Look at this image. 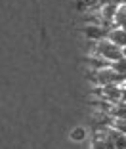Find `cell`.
I'll use <instances>...</instances> for the list:
<instances>
[{
	"label": "cell",
	"mask_w": 126,
	"mask_h": 149,
	"mask_svg": "<svg viewBox=\"0 0 126 149\" xmlns=\"http://www.w3.org/2000/svg\"><path fill=\"white\" fill-rule=\"evenodd\" d=\"M113 69L118 71L120 74H126V57H122V59L115 61V63H113Z\"/></svg>",
	"instance_id": "10"
},
{
	"label": "cell",
	"mask_w": 126,
	"mask_h": 149,
	"mask_svg": "<svg viewBox=\"0 0 126 149\" xmlns=\"http://www.w3.org/2000/svg\"><path fill=\"white\" fill-rule=\"evenodd\" d=\"M109 115L113 118H118V120H126V101H118L111 107Z\"/></svg>",
	"instance_id": "7"
},
{
	"label": "cell",
	"mask_w": 126,
	"mask_h": 149,
	"mask_svg": "<svg viewBox=\"0 0 126 149\" xmlns=\"http://www.w3.org/2000/svg\"><path fill=\"white\" fill-rule=\"evenodd\" d=\"M105 4H117V6H122L124 0H100V6H105Z\"/></svg>",
	"instance_id": "12"
},
{
	"label": "cell",
	"mask_w": 126,
	"mask_h": 149,
	"mask_svg": "<svg viewBox=\"0 0 126 149\" xmlns=\"http://www.w3.org/2000/svg\"><path fill=\"white\" fill-rule=\"evenodd\" d=\"M96 94L107 103H118L122 101V86L120 84H111V86H97Z\"/></svg>",
	"instance_id": "3"
},
{
	"label": "cell",
	"mask_w": 126,
	"mask_h": 149,
	"mask_svg": "<svg viewBox=\"0 0 126 149\" xmlns=\"http://www.w3.org/2000/svg\"><path fill=\"white\" fill-rule=\"evenodd\" d=\"M84 138H86V128H82V126H77L71 132V140L73 141H82Z\"/></svg>",
	"instance_id": "9"
},
{
	"label": "cell",
	"mask_w": 126,
	"mask_h": 149,
	"mask_svg": "<svg viewBox=\"0 0 126 149\" xmlns=\"http://www.w3.org/2000/svg\"><path fill=\"white\" fill-rule=\"evenodd\" d=\"M97 132L103 134V136L111 141L113 149H126V134H122L120 130L109 126V128H105V130H97Z\"/></svg>",
	"instance_id": "4"
},
{
	"label": "cell",
	"mask_w": 126,
	"mask_h": 149,
	"mask_svg": "<svg viewBox=\"0 0 126 149\" xmlns=\"http://www.w3.org/2000/svg\"><path fill=\"white\" fill-rule=\"evenodd\" d=\"M122 54H124V57H126V48H124V50H122Z\"/></svg>",
	"instance_id": "14"
},
{
	"label": "cell",
	"mask_w": 126,
	"mask_h": 149,
	"mask_svg": "<svg viewBox=\"0 0 126 149\" xmlns=\"http://www.w3.org/2000/svg\"><path fill=\"white\" fill-rule=\"evenodd\" d=\"M122 101H126V84H122Z\"/></svg>",
	"instance_id": "13"
},
{
	"label": "cell",
	"mask_w": 126,
	"mask_h": 149,
	"mask_svg": "<svg viewBox=\"0 0 126 149\" xmlns=\"http://www.w3.org/2000/svg\"><path fill=\"white\" fill-rule=\"evenodd\" d=\"M109 40L117 46H120L122 50L126 48V29H120V27H113L111 31H109Z\"/></svg>",
	"instance_id": "6"
},
{
	"label": "cell",
	"mask_w": 126,
	"mask_h": 149,
	"mask_svg": "<svg viewBox=\"0 0 126 149\" xmlns=\"http://www.w3.org/2000/svg\"><path fill=\"white\" fill-rule=\"evenodd\" d=\"M92 80L97 86H111V84H126V74H120L118 71L113 69V65L103 67V69L92 71Z\"/></svg>",
	"instance_id": "1"
},
{
	"label": "cell",
	"mask_w": 126,
	"mask_h": 149,
	"mask_svg": "<svg viewBox=\"0 0 126 149\" xmlns=\"http://www.w3.org/2000/svg\"><path fill=\"white\" fill-rule=\"evenodd\" d=\"M94 54H96L97 57H101V59H105L107 63H111V65H113L115 61H118V59L124 57L122 48H120V46H117V44H113L109 38L100 40V42L96 44V48H94Z\"/></svg>",
	"instance_id": "2"
},
{
	"label": "cell",
	"mask_w": 126,
	"mask_h": 149,
	"mask_svg": "<svg viewBox=\"0 0 126 149\" xmlns=\"http://www.w3.org/2000/svg\"><path fill=\"white\" fill-rule=\"evenodd\" d=\"M124 6H126V0H124Z\"/></svg>",
	"instance_id": "15"
},
{
	"label": "cell",
	"mask_w": 126,
	"mask_h": 149,
	"mask_svg": "<svg viewBox=\"0 0 126 149\" xmlns=\"http://www.w3.org/2000/svg\"><path fill=\"white\" fill-rule=\"evenodd\" d=\"M113 128H117V130H120L122 134H126V120H118V118H113V124H111Z\"/></svg>",
	"instance_id": "11"
},
{
	"label": "cell",
	"mask_w": 126,
	"mask_h": 149,
	"mask_svg": "<svg viewBox=\"0 0 126 149\" xmlns=\"http://www.w3.org/2000/svg\"><path fill=\"white\" fill-rule=\"evenodd\" d=\"M109 31H111V27L103 25V23H90V25L84 29V35H86L90 40L100 42V40H105L109 36Z\"/></svg>",
	"instance_id": "5"
},
{
	"label": "cell",
	"mask_w": 126,
	"mask_h": 149,
	"mask_svg": "<svg viewBox=\"0 0 126 149\" xmlns=\"http://www.w3.org/2000/svg\"><path fill=\"white\" fill-rule=\"evenodd\" d=\"M90 149H113V145H111V141H109L103 134H100V132H97V136L94 138Z\"/></svg>",
	"instance_id": "8"
}]
</instances>
